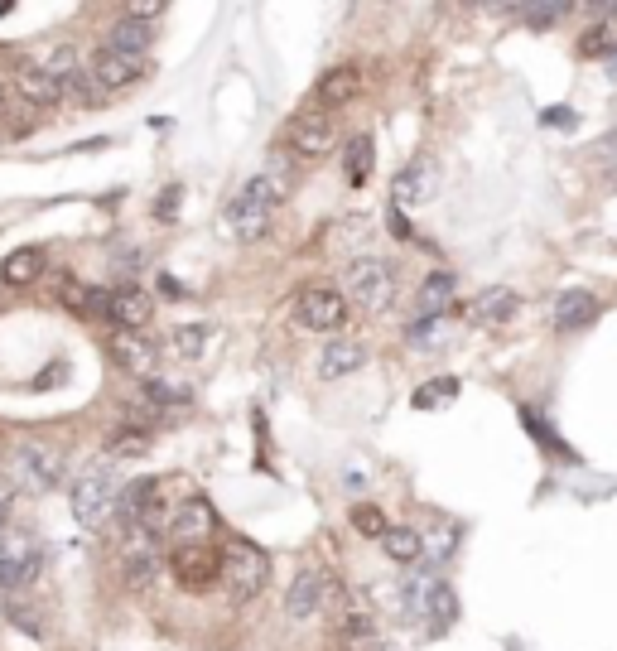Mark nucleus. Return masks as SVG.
I'll return each mask as SVG.
<instances>
[{
    "label": "nucleus",
    "mask_w": 617,
    "mask_h": 651,
    "mask_svg": "<svg viewBox=\"0 0 617 651\" xmlns=\"http://www.w3.org/2000/svg\"><path fill=\"white\" fill-rule=\"evenodd\" d=\"M150 314H155V304H150V295H140L135 285H121V290L107 295V319L121 333H140V328L150 324Z\"/></svg>",
    "instance_id": "nucleus-14"
},
{
    "label": "nucleus",
    "mask_w": 617,
    "mask_h": 651,
    "mask_svg": "<svg viewBox=\"0 0 617 651\" xmlns=\"http://www.w3.org/2000/svg\"><path fill=\"white\" fill-rule=\"evenodd\" d=\"M0 613H5V623H10V627H20L25 637H44V623L34 618L39 608H34L29 598H20V594H5V603H0Z\"/></svg>",
    "instance_id": "nucleus-28"
},
{
    "label": "nucleus",
    "mask_w": 617,
    "mask_h": 651,
    "mask_svg": "<svg viewBox=\"0 0 617 651\" xmlns=\"http://www.w3.org/2000/svg\"><path fill=\"white\" fill-rule=\"evenodd\" d=\"M164 531L174 536V545H208L217 531V512L213 502H203V497H184L169 521H164Z\"/></svg>",
    "instance_id": "nucleus-10"
},
{
    "label": "nucleus",
    "mask_w": 617,
    "mask_h": 651,
    "mask_svg": "<svg viewBox=\"0 0 617 651\" xmlns=\"http://www.w3.org/2000/svg\"><path fill=\"white\" fill-rule=\"evenodd\" d=\"M145 78V58H126L116 54V49H97L92 63H87V82L107 97V92H126L135 82Z\"/></svg>",
    "instance_id": "nucleus-11"
},
{
    "label": "nucleus",
    "mask_w": 617,
    "mask_h": 651,
    "mask_svg": "<svg viewBox=\"0 0 617 651\" xmlns=\"http://www.w3.org/2000/svg\"><path fill=\"white\" fill-rule=\"evenodd\" d=\"M217 560H222V574H217V579L227 584V598H232V603H251V598L270 584V555L261 545L242 541V536H232Z\"/></svg>",
    "instance_id": "nucleus-2"
},
{
    "label": "nucleus",
    "mask_w": 617,
    "mask_h": 651,
    "mask_svg": "<svg viewBox=\"0 0 617 651\" xmlns=\"http://www.w3.org/2000/svg\"><path fill=\"white\" fill-rule=\"evenodd\" d=\"M63 454L49 449V444H20V478H25L34 492H54L63 483Z\"/></svg>",
    "instance_id": "nucleus-12"
},
{
    "label": "nucleus",
    "mask_w": 617,
    "mask_h": 651,
    "mask_svg": "<svg viewBox=\"0 0 617 651\" xmlns=\"http://www.w3.org/2000/svg\"><path fill=\"white\" fill-rule=\"evenodd\" d=\"M367 362V343H357V338H333V343H323V357H319V372L328 381L348 377Z\"/></svg>",
    "instance_id": "nucleus-17"
},
{
    "label": "nucleus",
    "mask_w": 617,
    "mask_h": 651,
    "mask_svg": "<svg viewBox=\"0 0 617 651\" xmlns=\"http://www.w3.org/2000/svg\"><path fill=\"white\" fill-rule=\"evenodd\" d=\"M521 309V299H516V290H502V285H492V290H483V295L473 299V319L478 324H507L511 314Z\"/></svg>",
    "instance_id": "nucleus-22"
},
{
    "label": "nucleus",
    "mask_w": 617,
    "mask_h": 651,
    "mask_svg": "<svg viewBox=\"0 0 617 651\" xmlns=\"http://www.w3.org/2000/svg\"><path fill=\"white\" fill-rule=\"evenodd\" d=\"M213 338H217V328H213V324H179L174 333H169V348H174L179 357H188V362H193V357L208 353V343H213Z\"/></svg>",
    "instance_id": "nucleus-27"
},
{
    "label": "nucleus",
    "mask_w": 617,
    "mask_h": 651,
    "mask_svg": "<svg viewBox=\"0 0 617 651\" xmlns=\"http://www.w3.org/2000/svg\"><path fill=\"white\" fill-rule=\"evenodd\" d=\"M376 651H401V647H376Z\"/></svg>",
    "instance_id": "nucleus-42"
},
{
    "label": "nucleus",
    "mask_w": 617,
    "mask_h": 651,
    "mask_svg": "<svg viewBox=\"0 0 617 651\" xmlns=\"http://www.w3.org/2000/svg\"><path fill=\"white\" fill-rule=\"evenodd\" d=\"M386 555L396 560V565H410V560H420V531H410V526H386Z\"/></svg>",
    "instance_id": "nucleus-30"
},
{
    "label": "nucleus",
    "mask_w": 617,
    "mask_h": 651,
    "mask_svg": "<svg viewBox=\"0 0 617 651\" xmlns=\"http://www.w3.org/2000/svg\"><path fill=\"white\" fill-rule=\"evenodd\" d=\"M140 401L164 415V410H174V406H188V401H193V391H188V386H179V381L145 377V386H140Z\"/></svg>",
    "instance_id": "nucleus-26"
},
{
    "label": "nucleus",
    "mask_w": 617,
    "mask_h": 651,
    "mask_svg": "<svg viewBox=\"0 0 617 651\" xmlns=\"http://www.w3.org/2000/svg\"><path fill=\"white\" fill-rule=\"evenodd\" d=\"M584 58H603V54H617V25H593L589 39L579 44Z\"/></svg>",
    "instance_id": "nucleus-33"
},
{
    "label": "nucleus",
    "mask_w": 617,
    "mask_h": 651,
    "mask_svg": "<svg viewBox=\"0 0 617 651\" xmlns=\"http://www.w3.org/2000/svg\"><path fill=\"white\" fill-rule=\"evenodd\" d=\"M145 449H150V430H135V425H126V430H116L107 439L111 459H131V454H145Z\"/></svg>",
    "instance_id": "nucleus-31"
},
{
    "label": "nucleus",
    "mask_w": 617,
    "mask_h": 651,
    "mask_svg": "<svg viewBox=\"0 0 617 651\" xmlns=\"http://www.w3.org/2000/svg\"><path fill=\"white\" fill-rule=\"evenodd\" d=\"M10 507H15V483H10V478L0 473V526L10 521Z\"/></svg>",
    "instance_id": "nucleus-38"
},
{
    "label": "nucleus",
    "mask_w": 617,
    "mask_h": 651,
    "mask_svg": "<svg viewBox=\"0 0 617 651\" xmlns=\"http://www.w3.org/2000/svg\"><path fill=\"white\" fill-rule=\"evenodd\" d=\"M111 362L121 372H140V377H155V343H145L140 333H111L107 343Z\"/></svg>",
    "instance_id": "nucleus-15"
},
{
    "label": "nucleus",
    "mask_w": 617,
    "mask_h": 651,
    "mask_svg": "<svg viewBox=\"0 0 617 651\" xmlns=\"http://www.w3.org/2000/svg\"><path fill=\"white\" fill-rule=\"evenodd\" d=\"M319 608H323V574L319 570H299L295 584H290V594H285V613H290V623H309Z\"/></svg>",
    "instance_id": "nucleus-16"
},
{
    "label": "nucleus",
    "mask_w": 617,
    "mask_h": 651,
    "mask_svg": "<svg viewBox=\"0 0 617 651\" xmlns=\"http://www.w3.org/2000/svg\"><path fill=\"white\" fill-rule=\"evenodd\" d=\"M357 87H362V73H357L352 63L328 68L319 78V107H348L352 97H357Z\"/></svg>",
    "instance_id": "nucleus-19"
},
{
    "label": "nucleus",
    "mask_w": 617,
    "mask_h": 651,
    "mask_svg": "<svg viewBox=\"0 0 617 651\" xmlns=\"http://www.w3.org/2000/svg\"><path fill=\"white\" fill-rule=\"evenodd\" d=\"M444 319H415L410 324V348H444Z\"/></svg>",
    "instance_id": "nucleus-35"
},
{
    "label": "nucleus",
    "mask_w": 617,
    "mask_h": 651,
    "mask_svg": "<svg viewBox=\"0 0 617 651\" xmlns=\"http://www.w3.org/2000/svg\"><path fill=\"white\" fill-rule=\"evenodd\" d=\"M169 574L179 579V589L203 594V589H213L217 584L222 560H217L213 545H174V555H169Z\"/></svg>",
    "instance_id": "nucleus-8"
},
{
    "label": "nucleus",
    "mask_w": 617,
    "mask_h": 651,
    "mask_svg": "<svg viewBox=\"0 0 617 651\" xmlns=\"http://www.w3.org/2000/svg\"><path fill=\"white\" fill-rule=\"evenodd\" d=\"M343 174H348V184H367V174H372V136L348 140V150H343Z\"/></svg>",
    "instance_id": "nucleus-29"
},
{
    "label": "nucleus",
    "mask_w": 617,
    "mask_h": 651,
    "mask_svg": "<svg viewBox=\"0 0 617 651\" xmlns=\"http://www.w3.org/2000/svg\"><path fill=\"white\" fill-rule=\"evenodd\" d=\"M68 502H73V521H78L82 531H97L111 516V507H116V478H111V468H87L73 483Z\"/></svg>",
    "instance_id": "nucleus-6"
},
{
    "label": "nucleus",
    "mask_w": 617,
    "mask_h": 651,
    "mask_svg": "<svg viewBox=\"0 0 617 651\" xmlns=\"http://www.w3.org/2000/svg\"><path fill=\"white\" fill-rule=\"evenodd\" d=\"M420 618H430V632H449L458 618V594L444 584V579H430V594H425V613Z\"/></svg>",
    "instance_id": "nucleus-23"
},
{
    "label": "nucleus",
    "mask_w": 617,
    "mask_h": 651,
    "mask_svg": "<svg viewBox=\"0 0 617 651\" xmlns=\"http://www.w3.org/2000/svg\"><path fill=\"white\" fill-rule=\"evenodd\" d=\"M39 574H44V545L29 531H0V589L25 594Z\"/></svg>",
    "instance_id": "nucleus-5"
},
{
    "label": "nucleus",
    "mask_w": 617,
    "mask_h": 651,
    "mask_svg": "<svg viewBox=\"0 0 617 651\" xmlns=\"http://www.w3.org/2000/svg\"><path fill=\"white\" fill-rule=\"evenodd\" d=\"M454 304V275L449 271H434L425 285H420V319H444Z\"/></svg>",
    "instance_id": "nucleus-25"
},
{
    "label": "nucleus",
    "mask_w": 617,
    "mask_h": 651,
    "mask_svg": "<svg viewBox=\"0 0 617 651\" xmlns=\"http://www.w3.org/2000/svg\"><path fill=\"white\" fill-rule=\"evenodd\" d=\"M545 121H550V126H564L569 116H564V107H550V111H545Z\"/></svg>",
    "instance_id": "nucleus-41"
},
{
    "label": "nucleus",
    "mask_w": 617,
    "mask_h": 651,
    "mask_svg": "<svg viewBox=\"0 0 617 651\" xmlns=\"http://www.w3.org/2000/svg\"><path fill=\"white\" fill-rule=\"evenodd\" d=\"M348 521H352V531H357V536H372V541H381V536H386V516L376 512L372 502H357Z\"/></svg>",
    "instance_id": "nucleus-32"
},
{
    "label": "nucleus",
    "mask_w": 617,
    "mask_h": 651,
    "mask_svg": "<svg viewBox=\"0 0 617 651\" xmlns=\"http://www.w3.org/2000/svg\"><path fill=\"white\" fill-rule=\"evenodd\" d=\"M15 87H20V97L34 102V107H58L63 97H58V82L39 68V63H20L15 68Z\"/></svg>",
    "instance_id": "nucleus-20"
},
{
    "label": "nucleus",
    "mask_w": 617,
    "mask_h": 651,
    "mask_svg": "<svg viewBox=\"0 0 617 651\" xmlns=\"http://www.w3.org/2000/svg\"><path fill=\"white\" fill-rule=\"evenodd\" d=\"M338 145V131H333V116L323 107H304L285 121V136H280V150L299 164H319L328 150Z\"/></svg>",
    "instance_id": "nucleus-4"
},
{
    "label": "nucleus",
    "mask_w": 617,
    "mask_h": 651,
    "mask_svg": "<svg viewBox=\"0 0 617 651\" xmlns=\"http://www.w3.org/2000/svg\"><path fill=\"white\" fill-rule=\"evenodd\" d=\"M454 391H458L454 377H439L434 386H420V391H415V406H420V410H425V406H439V401H449Z\"/></svg>",
    "instance_id": "nucleus-37"
},
{
    "label": "nucleus",
    "mask_w": 617,
    "mask_h": 651,
    "mask_svg": "<svg viewBox=\"0 0 617 651\" xmlns=\"http://www.w3.org/2000/svg\"><path fill=\"white\" fill-rule=\"evenodd\" d=\"M285 193H290V164H285V155H275V164H266V174L246 179L242 193L227 203V213H222L227 232L237 242H261L270 232V213Z\"/></svg>",
    "instance_id": "nucleus-1"
},
{
    "label": "nucleus",
    "mask_w": 617,
    "mask_h": 651,
    "mask_svg": "<svg viewBox=\"0 0 617 651\" xmlns=\"http://www.w3.org/2000/svg\"><path fill=\"white\" fill-rule=\"evenodd\" d=\"M121 574L131 589H150L160 574V531H126L121 545Z\"/></svg>",
    "instance_id": "nucleus-9"
},
{
    "label": "nucleus",
    "mask_w": 617,
    "mask_h": 651,
    "mask_svg": "<svg viewBox=\"0 0 617 651\" xmlns=\"http://www.w3.org/2000/svg\"><path fill=\"white\" fill-rule=\"evenodd\" d=\"M39 275H44V251H39V246L10 251L5 266H0V280H5V285H34Z\"/></svg>",
    "instance_id": "nucleus-24"
},
{
    "label": "nucleus",
    "mask_w": 617,
    "mask_h": 651,
    "mask_svg": "<svg viewBox=\"0 0 617 651\" xmlns=\"http://www.w3.org/2000/svg\"><path fill=\"white\" fill-rule=\"evenodd\" d=\"M434 193H439V164L434 160H410L396 174V203L401 208H420V203H430Z\"/></svg>",
    "instance_id": "nucleus-13"
},
{
    "label": "nucleus",
    "mask_w": 617,
    "mask_h": 651,
    "mask_svg": "<svg viewBox=\"0 0 617 651\" xmlns=\"http://www.w3.org/2000/svg\"><path fill=\"white\" fill-rule=\"evenodd\" d=\"M458 545V531L454 526H439V531H430V536H420V555H430V560H449Z\"/></svg>",
    "instance_id": "nucleus-34"
},
{
    "label": "nucleus",
    "mask_w": 617,
    "mask_h": 651,
    "mask_svg": "<svg viewBox=\"0 0 617 651\" xmlns=\"http://www.w3.org/2000/svg\"><path fill=\"white\" fill-rule=\"evenodd\" d=\"M174 208H179V189H169V193H164V198H160V217H169V213H174Z\"/></svg>",
    "instance_id": "nucleus-39"
},
{
    "label": "nucleus",
    "mask_w": 617,
    "mask_h": 651,
    "mask_svg": "<svg viewBox=\"0 0 617 651\" xmlns=\"http://www.w3.org/2000/svg\"><path fill=\"white\" fill-rule=\"evenodd\" d=\"M564 15H569V5H531V10H521V20L531 29H550V25H560Z\"/></svg>",
    "instance_id": "nucleus-36"
},
{
    "label": "nucleus",
    "mask_w": 617,
    "mask_h": 651,
    "mask_svg": "<svg viewBox=\"0 0 617 651\" xmlns=\"http://www.w3.org/2000/svg\"><path fill=\"white\" fill-rule=\"evenodd\" d=\"M155 44V25H140V20H116L102 49H116L126 58H145V49Z\"/></svg>",
    "instance_id": "nucleus-21"
},
{
    "label": "nucleus",
    "mask_w": 617,
    "mask_h": 651,
    "mask_svg": "<svg viewBox=\"0 0 617 651\" xmlns=\"http://www.w3.org/2000/svg\"><path fill=\"white\" fill-rule=\"evenodd\" d=\"M603 160H608V164H617V136H608V140H603Z\"/></svg>",
    "instance_id": "nucleus-40"
},
{
    "label": "nucleus",
    "mask_w": 617,
    "mask_h": 651,
    "mask_svg": "<svg viewBox=\"0 0 617 651\" xmlns=\"http://www.w3.org/2000/svg\"><path fill=\"white\" fill-rule=\"evenodd\" d=\"M593 314H598V295L593 290H564L555 299V328L560 333H574V328L593 324Z\"/></svg>",
    "instance_id": "nucleus-18"
},
{
    "label": "nucleus",
    "mask_w": 617,
    "mask_h": 651,
    "mask_svg": "<svg viewBox=\"0 0 617 651\" xmlns=\"http://www.w3.org/2000/svg\"><path fill=\"white\" fill-rule=\"evenodd\" d=\"M295 319H299V328H309V333H338L343 319H348V299L338 295L333 285H309V290H299V299H295Z\"/></svg>",
    "instance_id": "nucleus-7"
},
{
    "label": "nucleus",
    "mask_w": 617,
    "mask_h": 651,
    "mask_svg": "<svg viewBox=\"0 0 617 651\" xmlns=\"http://www.w3.org/2000/svg\"><path fill=\"white\" fill-rule=\"evenodd\" d=\"M338 295L352 299V304H362V309H372V314H381V309L396 304V266H391V261H376V256H357V261L343 266V290H338Z\"/></svg>",
    "instance_id": "nucleus-3"
}]
</instances>
